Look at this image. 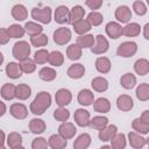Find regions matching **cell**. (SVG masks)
<instances>
[{"mask_svg":"<svg viewBox=\"0 0 149 149\" xmlns=\"http://www.w3.org/2000/svg\"><path fill=\"white\" fill-rule=\"evenodd\" d=\"M85 14H86V12H85L84 7H81L80 5L73 6V7L70 9V23L77 21V20L84 19Z\"/></svg>","mask_w":149,"mask_h":149,"instance_id":"43","label":"cell"},{"mask_svg":"<svg viewBox=\"0 0 149 149\" xmlns=\"http://www.w3.org/2000/svg\"><path fill=\"white\" fill-rule=\"evenodd\" d=\"M6 111H7V107H6V104L3 102V101H1L0 100V118L6 113Z\"/></svg>","mask_w":149,"mask_h":149,"instance_id":"56","label":"cell"},{"mask_svg":"<svg viewBox=\"0 0 149 149\" xmlns=\"http://www.w3.org/2000/svg\"><path fill=\"white\" fill-rule=\"evenodd\" d=\"M116 107L121 112H129L134 107V100L128 94H121L116 99Z\"/></svg>","mask_w":149,"mask_h":149,"instance_id":"14","label":"cell"},{"mask_svg":"<svg viewBox=\"0 0 149 149\" xmlns=\"http://www.w3.org/2000/svg\"><path fill=\"white\" fill-rule=\"evenodd\" d=\"M116 133H118V127H116L115 125H109V123H108L107 126H105L102 129L99 130L98 137H99V140L102 141V142H108Z\"/></svg>","mask_w":149,"mask_h":149,"instance_id":"16","label":"cell"},{"mask_svg":"<svg viewBox=\"0 0 149 149\" xmlns=\"http://www.w3.org/2000/svg\"><path fill=\"white\" fill-rule=\"evenodd\" d=\"M31 17L43 24H48L50 23L51 19H52V10L49 6L45 7H34L31 9Z\"/></svg>","mask_w":149,"mask_h":149,"instance_id":"2","label":"cell"},{"mask_svg":"<svg viewBox=\"0 0 149 149\" xmlns=\"http://www.w3.org/2000/svg\"><path fill=\"white\" fill-rule=\"evenodd\" d=\"M48 147H49L48 141L44 137H36L31 142V148L33 149H47Z\"/></svg>","mask_w":149,"mask_h":149,"instance_id":"51","label":"cell"},{"mask_svg":"<svg viewBox=\"0 0 149 149\" xmlns=\"http://www.w3.org/2000/svg\"><path fill=\"white\" fill-rule=\"evenodd\" d=\"M128 142H129V146L134 149H141L143 148L146 144H147V139L143 137L142 134L140 133H136L135 130L133 132H129L128 133Z\"/></svg>","mask_w":149,"mask_h":149,"instance_id":"12","label":"cell"},{"mask_svg":"<svg viewBox=\"0 0 149 149\" xmlns=\"http://www.w3.org/2000/svg\"><path fill=\"white\" fill-rule=\"evenodd\" d=\"M20 66L22 70V73H33L36 70V63L34 62V59H30L29 57L21 61L20 62Z\"/></svg>","mask_w":149,"mask_h":149,"instance_id":"48","label":"cell"},{"mask_svg":"<svg viewBox=\"0 0 149 149\" xmlns=\"http://www.w3.org/2000/svg\"><path fill=\"white\" fill-rule=\"evenodd\" d=\"M24 30L29 36H34L37 34L43 33V27L37 23V22H33V21H28L24 24Z\"/></svg>","mask_w":149,"mask_h":149,"instance_id":"44","label":"cell"},{"mask_svg":"<svg viewBox=\"0 0 149 149\" xmlns=\"http://www.w3.org/2000/svg\"><path fill=\"white\" fill-rule=\"evenodd\" d=\"M54 20L58 24L70 23V9L64 5L56 7V9L54 12Z\"/></svg>","mask_w":149,"mask_h":149,"instance_id":"7","label":"cell"},{"mask_svg":"<svg viewBox=\"0 0 149 149\" xmlns=\"http://www.w3.org/2000/svg\"><path fill=\"white\" fill-rule=\"evenodd\" d=\"M90 120H91V114L87 109H84V108L76 109V112L73 114V121L76 122L77 126L88 127L90 126Z\"/></svg>","mask_w":149,"mask_h":149,"instance_id":"8","label":"cell"},{"mask_svg":"<svg viewBox=\"0 0 149 149\" xmlns=\"http://www.w3.org/2000/svg\"><path fill=\"white\" fill-rule=\"evenodd\" d=\"M133 10H134L139 16H143V15H146L148 8H147V5H146L143 1L136 0V1L133 2Z\"/></svg>","mask_w":149,"mask_h":149,"instance_id":"50","label":"cell"},{"mask_svg":"<svg viewBox=\"0 0 149 149\" xmlns=\"http://www.w3.org/2000/svg\"><path fill=\"white\" fill-rule=\"evenodd\" d=\"M31 94V87L27 84H19L16 86V95L19 100H27Z\"/></svg>","mask_w":149,"mask_h":149,"instance_id":"39","label":"cell"},{"mask_svg":"<svg viewBox=\"0 0 149 149\" xmlns=\"http://www.w3.org/2000/svg\"><path fill=\"white\" fill-rule=\"evenodd\" d=\"M83 55V49L77 44L72 43L66 48V56L70 61H78Z\"/></svg>","mask_w":149,"mask_h":149,"instance_id":"35","label":"cell"},{"mask_svg":"<svg viewBox=\"0 0 149 149\" xmlns=\"http://www.w3.org/2000/svg\"><path fill=\"white\" fill-rule=\"evenodd\" d=\"M95 69L98 72L105 74V73H108L111 71V68H112V64H111V61L109 58L105 57V56H101V57H98L95 59Z\"/></svg>","mask_w":149,"mask_h":149,"instance_id":"26","label":"cell"},{"mask_svg":"<svg viewBox=\"0 0 149 149\" xmlns=\"http://www.w3.org/2000/svg\"><path fill=\"white\" fill-rule=\"evenodd\" d=\"M71 24H72V27H73L74 33H76V34H78V35L87 34V33L91 30V28H92V26L90 24V22H88L86 19L77 20V21L72 22Z\"/></svg>","mask_w":149,"mask_h":149,"instance_id":"22","label":"cell"},{"mask_svg":"<svg viewBox=\"0 0 149 149\" xmlns=\"http://www.w3.org/2000/svg\"><path fill=\"white\" fill-rule=\"evenodd\" d=\"M48 42H49L48 36L45 34H43V33L34 35V36H30V43H31L33 47H36V48L45 47L48 44Z\"/></svg>","mask_w":149,"mask_h":149,"instance_id":"45","label":"cell"},{"mask_svg":"<svg viewBox=\"0 0 149 149\" xmlns=\"http://www.w3.org/2000/svg\"><path fill=\"white\" fill-rule=\"evenodd\" d=\"M136 98L140 101H148L149 100V84L142 83L136 87Z\"/></svg>","mask_w":149,"mask_h":149,"instance_id":"42","label":"cell"},{"mask_svg":"<svg viewBox=\"0 0 149 149\" xmlns=\"http://www.w3.org/2000/svg\"><path fill=\"white\" fill-rule=\"evenodd\" d=\"M48 63L52 66H61L64 63V56L61 51H51L49 52V57H48Z\"/></svg>","mask_w":149,"mask_h":149,"instance_id":"41","label":"cell"},{"mask_svg":"<svg viewBox=\"0 0 149 149\" xmlns=\"http://www.w3.org/2000/svg\"><path fill=\"white\" fill-rule=\"evenodd\" d=\"M3 63V55H2V52H0V65Z\"/></svg>","mask_w":149,"mask_h":149,"instance_id":"58","label":"cell"},{"mask_svg":"<svg viewBox=\"0 0 149 149\" xmlns=\"http://www.w3.org/2000/svg\"><path fill=\"white\" fill-rule=\"evenodd\" d=\"M48 57H49V51L45 49H38L35 55H34V62L36 64H45L48 62Z\"/></svg>","mask_w":149,"mask_h":149,"instance_id":"49","label":"cell"},{"mask_svg":"<svg viewBox=\"0 0 149 149\" xmlns=\"http://www.w3.org/2000/svg\"><path fill=\"white\" fill-rule=\"evenodd\" d=\"M107 125H108V118L104 115H97V116L91 118L90 120V127L95 130H100Z\"/></svg>","mask_w":149,"mask_h":149,"instance_id":"38","label":"cell"},{"mask_svg":"<svg viewBox=\"0 0 149 149\" xmlns=\"http://www.w3.org/2000/svg\"><path fill=\"white\" fill-rule=\"evenodd\" d=\"M6 142H7V146L12 149H22L23 148V144H22V136L16 133V132H12L7 135V139H6Z\"/></svg>","mask_w":149,"mask_h":149,"instance_id":"23","label":"cell"},{"mask_svg":"<svg viewBox=\"0 0 149 149\" xmlns=\"http://www.w3.org/2000/svg\"><path fill=\"white\" fill-rule=\"evenodd\" d=\"M7 31H8L10 38H21V37H23V35L26 34L24 27L17 24V23L10 24V26L7 28Z\"/></svg>","mask_w":149,"mask_h":149,"instance_id":"40","label":"cell"},{"mask_svg":"<svg viewBox=\"0 0 149 149\" xmlns=\"http://www.w3.org/2000/svg\"><path fill=\"white\" fill-rule=\"evenodd\" d=\"M5 142H6V135H5V132L0 129V149H3V148H5Z\"/></svg>","mask_w":149,"mask_h":149,"instance_id":"54","label":"cell"},{"mask_svg":"<svg viewBox=\"0 0 149 149\" xmlns=\"http://www.w3.org/2000/svg\"><path fill=\"white\" fill-rule=\"evenodd\" d=\"M86 20L90 22V24H91L92 27H98V26H100V24L102 23L104 16H102V14L99 13L98 10H92L91 13H88Z\"/></svg>","mask_w":149,"mask_h":149,"instance_id":"46","label":"cell"},{"mask_svg":"<svg viewBox=\"0 0 149 149\" xmlns=\"http://www.w3.org/2000/svg\"><path fill=\"white\" fill-rule=\"evenodd\" d=\"M114 15H115V19L119 23H128L132 19V9L128 6L122 5L115 9Z\"/></svg>","mask_w":149,"mask_h":149,"instance_id":"13","label":"cell"},{"mask_svg":"<svg viewBox=\"0 0 149 149\" xmlns=\"http://www.w3.org/2000/svg\"><path fill=\"white\" fill-rule=\"evenodd\" d=\"M77 100L81 106H91L94 101V93L88 88H83L79 91Z\"/></svg>","mask_w":149,"mask_h":149,"instance_id":"17","label":"cell"},{"mask_svg":"<svg viewBox=\"0 0 149 149\" xmlns=\"http://www.w3.org/2000/svg\"><path fill=\"white\" fill-rule=\"evenodd\" d=\"M143 36L146 40H149V23H146L143 27Z\"/></svg>","mask_w":149,"mask_h":149,"instance_id":"55","label":"cell"},{"mask_svg":"<svg viewBox=\"0 0 149 149\" xmlns=\"http://www.w3.org/2000/svg\"><path fill=\"white\" fill-rule=\"evenodd\" d=\"M142 28L136 22H128L125 27H122V35L126 37H136L140 35Z\"/></svg>","mask_w":149,"mask_h":149,"instance_id":"18","label":"cell"},{"mask_svg":"<svg viewBox=\"0 0 149 149\" xmlns=\"http://www.w3.org/2000/svg\"><path fill=\"white\" fill-rule=\"evenodd\" d=\"M109 142H111V148H113V149H123L127 146L126 135L122 134V133H116L109 140Z\"/></svg>","mask_w":149,"mask_h":149,"instance_id":"36","label":"cell"},{"mask_svg":"<svg viewBox=\"0 0 149 149\" xmlns=\"http://www.w3.org/2000/svg\"><path fill=\"white\" fill-rule=\"evenodd\" d=\"M66 74L71 79H80L85 74V66L80 63H74V64L69 66V69L66 71Z\"/></svg>","mask_w":149,"mask_h":149,"instance_id":"19","label":"cell"},{"mask_svg":"<svg viewBox=\"0 0 149 149\" xmlns=\"http://www.w3.org/2000/svg\"><path fill=\"white\" fill-rule=\"evenodd\" d=\"M132 128L136 133H140L142 135H147L149 133V122L143 121L141 118H136L132 121Z\"/></svg>","mask_w":149,"mask_h":149,"instance_id":"32","label":"cell"},{"mask_svg":"<svg viewBox=\"0 0 149 149\" xmlns=\"http://www.w3.org/2000/svg\"><path fill=\"white\" fill-rule=\"evenodd\" d=\"M54 118L58 122H65L70 118V111L65 107H58L54 111Z\"/></svg>","mask_w":149,"mask_h":149,"instance_id":"47","label":"cell"},{"mask_svg":"<svg viewBox=\"0 0 149 149\" xmlns=\"http://www.w3.org/2000/svg\"><path fill=\"white\" fill-rule=\"evenodd\" d=\"M30 51H31V47H30V44L28 42H26V41H17L13 45V51L12 52H13V57L16 61L21 62V61H23V59L29 57Z\"/></svg>","mask_w":149,"mask_h":149,"instance_id":"3","label":"cell"},{"mask_svg":"<svg viewBox=\"0 0 149 149\" xmlns=\"http://www.w3.org/2000/svg\"><path fill=\"white\" fill-rule=\"evenodd\" d=\"M9 113L16 120H24L28 116V108L26 107V105H23L21 102H15V104L10 105Z\"/></svg>","mask_w":149,"mask_h":149,"instance_id":"10","label":"cell"},{"mask_svg":"<svg viewBox=\"0 0 149 149\" xmlns=\"http://www.w3.org/2000/svg\"><path fill=\"white\" fill-rule=\"evenodd\" d=\"M10 37H9V34L7 31V29L5 28H0V45H5L9 42Z\"/></svg>","mask_w":149,"mask_h":149,"instance_id":"53","label":"cell"},{"mask_svg":"<svg viewBox=\"0 0 149 149\" xmlns=\"http://www.w3.org/2000/svg\"><path fill=\"white\" fill-rule=\"evenodd\" d=\"M108 48H109V42H108V40L104 35L99 34V35L94 36V43L91 47L92 54H94V55H102V54L107 52Z\"/></svg>","mask_w":149,"mask_h":149,"instance_id":"6","label":"cell"},{"mask_svg":"<svg viewBox=\"0 0 149 149\" xmlns=\"http://www.w3.org/2000/svg\"><path fill=\"white\" fill-rule=\"evenodd\" d=\"M143 121H146V122H149V111L148 109H146L142 114H141V116H140Z\"/></svg>","mask_w":149,"mask_h":149,"instance_id":"57","label":"cell"},{"mask_svg":"<svg viewBox=\"0 0 149 149\" xmlns=\"http://www.w3.org/2000/svg\"><path fill=\"white\" fill-rule=\"evenodd\" d=\"M76 133H77V128L72 122H68V121L61 122V125L58 127V134L62 137H64L65 140H70V139L74 137Z\"/></svg>","mask_w":149,"mask_h":149,"instance_id":"11","label":"cell"},{"mask_svg":"<svg viewBox=\"0 0 149 149\" xmlns=\"http://www.w3.org/2000/svg\"><path fill=\"white\" fill-rule=\"evenodd\" d=\"M51 101L52 99H51L50 93L45 91H41L36 94V97L31 101L29 109L34 115H42L51 106Z\"/></svg>","mask_w":149,"mask_h":149,"instance_id":"1","label":"cell"},{"mask_svg":"<svg viewBox=\"0 0 149 149\" xmlns=\"http://www.w3.org/2000/svg\"><path fill=\"white\" fill-rule=\"evenodd\" d=\"M76 43L81 48V49H88L93 45L94 43V36L92 34H84L79 35L76 40Z\"/></svg>","mask_w":149,"mask_h":149,"instance_id":"37","label":"cell"},{"mask_svg":"<svg viewBox=\"0 0 149 149\" xmlns=\"http://www.w3.org/2000/svg\"><path fill=\"white\" fill-rule=\"evenodd\" d=\"M91 86H92L93 91L102 93V92L108 90V80L106 78H104V77H95V78L92 79Z\"/></svg>","mask_w":149,"mask_h":149,"instance_id":"31","label":"cell"},{"mask_svg":"<svg viewBox=\"0 0 149 149\" xmlns=\"http://www.w3.org/2000/svg\"><path fill=\"white\" fill-rule=\"evenodd\" d=\"M134 71L139 76H146L149 72V61L147 58H139L134 63Z\"/></svg>","mask_w":149,"mask_h":149,"instance_id":"30","label":"cell"},{"mask_svg":"<svg viewBox=\"0 0 149 149\" xmlns=\"http://www.w3.org/2000/svg\"><path fill=\"white\" fill-rule=\"evenodd\" d=\"M137 52V44L134 41H126L119 44L116 49V55L122 58H129L133 57Z\"/></svg>","mask_w":149,"mask_h":149,"instance_id":"4","label":"cell"},{"mask_svg":"<svg viewBox=\"0 0 149 149\" xmlns=\"http://www.w3.org/2000/svg\"><path fill=\"white\" fill-rule=\"evenodd\" d=\"M93 109L97 113L106 114L111 111V102L107 98H98L93 101Z\"/></svg>","mask_w":149,"mask_h":149,"instance_id":"21","label":"cell"},{"mask_svg":"<svg viewBox=\"0 0 149 149\" xmlns=\"http://www.w3.org/2000/svg\"><path fill=\"white\" fill-rule=\"evenodd\" d=\"M0 95L5 100H13L16 95V86L10 83H6L2 85L0 90Z\"/></svg>","mask_w":149,"mask_h":149,"instance_id":"27","label":"cell"},{"mask_svg":"<svg viewBox=\"0 0 149 149\" xmlns=\"http://www.w3.org/2000/svg\"><path fill=\"white\" fill-rule=\"evenodd\" d=\"M55 101L59 107H65L72 101V93L68 88H59L55 94Z\"/></svg>","mask_w":149,"mask_h":149,"instance_id":"9","label":"cell"},{"mask_svg":"<svg viewBox=\"0 0 149 149\" xmlns=\"http://www.w3.org/2000/svg\"><path fill=\"white\" fill-rule=\"evenodd\" d=\"M48 146L51 149H64L68 146V140L62 137L59 134H52L48 139Z\"/></svg>","mask_w":149,"mask_h":149,"instance_id":"20","label":"cell"},{"mask_svg":"<svg viewBox=\"0 0 149 149\" xmlns=\"http://www.w3.org/2000/svg\"><path fill=\"white\" fill-rule=\"evenodd\" d=\"M12 16L14 20L16 21H24L27 17H28V10L26 8L24 5L22 3H17V5H14L12 7Z\"/></svg>","mask_w":149,"mask_h":149,"instance_id":"24","label":"cell"},{"mask_svg":"<svg viewBox=\"0 0 149 149\" xmlns=\"http://www.w3.org/2000/svg\"><path fill=\"white\" fill-rule=\"evenodd\" d=\"M92 139L90 136V134L87 133H83L80 134L73 142V148L74 149H87L91 146Z\"/></svg>","mask_w":149,"mask_h":149,"instance_id":"29","label":"cell"},{"mask_svg":"<svg viewBox=\"0 0 149 149\" xmlns=\"http://www.w3.org/2000/svg\"><path fill=\"white\" fill-rule=\"evenodd\" d=\"M47 128V125L44 122V120L42 119H38V118H34L29 121V130L33 133V134H42Z\"/></svg>","mask_w":149,"mask_h":149,"instance_id":"28","label":"cell"},{"mask_svg":"<svg viewBox=\"0 0 149 149\" xmlns=\"http://www.w3.org/2000/svg\"><path fill=\"white\" fill-rule=\"evenodd\" d=\"M6 74L10 79H19L22 76V70L20 64L16 62H9L6 65Z\"/></svg>","mask_w":149,"mask_h":149,"instance_id":"25","label":"cell"},{"mask_svg":"<svg viewBox=\"0 0 149 149\" xmlns=\"http://www.w3.org/2000/svg\"><path fill=\"white\" fill-rule=\"evenodd\" d=\"M136 83H137V80H136L135 74H133V73H130V72H127V73L122 74L121 78H120V84H121V86H122L123 88H126V90H132V88H134L135 85H136Z\"/></svg>","mask_w":149,"mask_h":149,"instance_id":"34","label":"cell"},{"mask_svg":"<svg viewBox=\"0 0 149 149\" xmlns=\"http://www.w3.org/2000/svg\"><path fill=\"white\" fill-rule=\"evenodd\" d=\"M105 31L107 34V36L112 40H118L119 37H121L122 35V27L121 23L115 22V21H111L106 24L105 27Z\"/></svg>","mask_w":149,"mask_h":149,"instance_id":"15","label":"cell"},{"mask_svg":"<svg viewBox=\"0 0 149 149\" xmlns=\"http://www.w3.org/2000/svg\"><path fill=\"white\" fill-rule=\"evenodd\" d=\"M104 0H86L85 5L91 9V10H98L102 6Z\"/></svg>","mask_w":149,"mask_h":149,"instance_id":"52","label":"cell"},{"mask_svg":"<svg viewBox=\"0 0 149 149\" xmlns=\"http://www.w3.org/2000/svg\"><path fill=\"white\" fill-rule=\"evenodd\" d=\"M72 37V33L70 30V28L68 27H61V28H57L54 34H52V38H54V42L57 44V45H65L70 42Z\"/></svg>","mask_w":149,"mask_h":149,"instance_id":"5","label":"cell"},{"mask_svg":"<svg viewBox=\"0 0 149 149\" xmlns=\"http://www.w3.org/2000/svg\"><path fill=\"white\" fill-rule=\"evenodd\" d=\"M38 77L40 79H42L43 81H52L56 79L57 77V72L54 68L50 66H43L40 71H38Z\"/></svg>","mask_w":149,"mask_h":149,"instance_id":"33","label":"cell"}]
</instances>
